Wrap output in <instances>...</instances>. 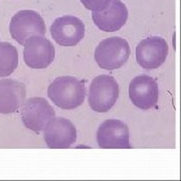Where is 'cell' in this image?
I'll return each mask as SVG.
<instances>
[{
	"label": "cell",
	"mask_w": 181,
	"mask_h": 181,
	"mask_svg": "<svg viewBox=\"0 0 181 181\" xmlns=\"http://www.w3.org/2000/svg\"><path fill=\"white\" fill-rule=\"evenodd\" d=\"M47 96L55 106L62 110H74L79 107L87 96V89L75 77H59L49 85Z\"/></svg>",
	"instance_id": "6da1fadb"
},
{
	"label": "cell",
	"mask_w": 181,
	"mask_h": 181,
	"mask_svg": "<svg viewBox=\"0 0 181 181\" xmlns=\"http://www.w3.org/2000/svg\"><path fill=\"white\" fill-rule=\"evenodd\" d=\"M130 57V45L125 38L113 36L102 40L95 50V60L101 68H120Z\"/></svg>",
	"instance_id": "7a4b0ae2"
},
{
	"label": "cell",
	"mask_w": 181,
	"mask_h": 181,
	"mask_svg": "<svg viewBox=\"0 0 181 181\" xmlns=\"http://www.w3.org/2000/svg\"><path fill=\"white\" fill-rule=\"evenodd\" d=\"M119 85L113 77L101 75L93 79L89 90V105L97 113H106L116 104Z\"/></svg>",
	"instance_id": "3957f363"
},
{
	"label": "cell",
	"mask_w": 181,
	"mask_h": 181,
	"mask_svg": "<svg viewBox=\"0 0 181 181\" xmlns=\"http://www.w3.org/2000/svg\"><path fill=\"white\" fill-rule=\"evenodd\" d=\"M11 37L23 45L32 35H44L46 32L44 20L34 10H20L12 16L9 24Z\"/></svg>",
	"instance_id": "277c9868"
},
{
	"label": "cell",
	"mask_w": 181,
	"mask_h": 181,
	"mask_svg": "<svg viewBox=\"0 0 181 181\" xmlns=\"http://www.w3.org/2000/svg\"><path fill=\"white\" fill-rule=\"evenodd\" d=\"M20 108L23 125L33 132L42 131L47 122L55 117L53 106L40 97H33L24 101Z\"/></svg>",
	"instance_id": "5b68a950"
},
{
	"label": "cell",
	"mask_w": 181,
	"mask_h": 181,
	"mask_svg": "<svg viewBox=\"0 0 181 181\" xmlns=\"http://www.w3.org/2000/svg\"><path fill=\"white\" fill-rule=\"evenodd\" d=\"M169 53L166 40L159 36L144 38L136 47V59L144 70H155L165 62Z\"/></svg>",
	"instance_id": "8992f818"
},
{
	"label": "cell",
	"mask_w": 181,
	"mask_h": 181,
	"mask_svg": "<svg viewBox=\"0 0 181 181\" xmlns=\"http://www.w3.org/2000/svg\"><path fill=\"white\" fill-rule=\"evenodd\" d=\"M23 45V59L29 68H45L55 59V46L44 35L30 36Z\"/></svg>",
	"instance_id": "52a82bcc"
},
{
	"label": "cell",
	"mask_w": 181,
	"mask_h": 181,
	"mask_svg": "<svg viewBox=\"0 0 181 181\" xmlns=\"http://www.w3.org/2000/svg\"><path fill=\"white\" fill-rule=\"evenodd\" d=\"M44 137L50 149H66L77 141V129L66 118H53L44 129Z\"/></svg>",
	"instance_id": "ba28073f"
},
{
	"label": "cell",
	"mask_w": 181,
	"mask_h": 181,
	"mask_svg": "<svg viewBox=\"0 0 181 181\" xmlns=\"http://www.w3.org/2000/svg\"><path fill=\"white\" fill-rule=\"evenodd\" d=\"M129 97L134 106L143 111H148L158 103V84L147 75H137L129 86Z\"/></svg>",
	"instance_id": "9c48e42d"
},
{
	"label": "cell",
	"mask_w": 181,
	"mask_h": 181,
	"mask_svg": "<svg viewBox=\"0 0 181 181\" xmlns=\"http://www.w3.org/2000/svg\"><path fill=\"white\" fill-rule=\"evenodd\" d=\"M97 141L103 149H130L129 128L124 122L110 119L100 125L97 132Z\"/></svg>",
	"instance_id": "30bf717a"
},
{
	"label": "cell",
	"mask_w": 181,
	"mask_h": 181,
	"mask_svg": "<svg viewBox=\"0 0 181 181\" xmlns=\"http://www.w3.org/2000/svg\"><path fill=\"white\" fill-rule=\"evenodd\" d=\"M86 27L79 18L72 15L59 17L50 26L53 40L61 46L77 45L85 36Z\"/></svg>",
	"instance_id": "8fae6325"
},
{
	"label": "cell",
	"mask_w": 181,
	"mask_h": 181,
	"mask_svg": "<svg viewBox=\"0 0 181 181\" xmlns=\"http://www.w3.org/2000/svg\"><path fill=\"white\" fill-rule=\"evenodd\" d=\"M92 18L99 29L114 32L122 28L128 19V9L120 0H111L106 9L93 11Z\"/></svg>",
	"instance_id": "7c38bea8"
},
{
	"label": "cell",
	"mask_w": 181,
	"mask_h": 181,
	"mask_svg": "<svg viewBox=\"0 0 181 181\" xmlns=\"http://www.w3.org/2000/svg\"><path fill=\"white\" fill-rule=\"evenodd\" d=\"M26 97L24 84L12 79H0V114H12L22 106Z\"/></svg>",
	"instance_id": "4fadbf2b"
},
{
	"label": "cell",
	"mask_w": 181,
	"mask_h": 181,
	"mask_svg": "<svg viewBox=\"0 0 181 181\" xmlns=\"http://www.w3.org/2000/svg\"><path fill=\"white\" fill-rule=\"evenodd\" d=\"M18 66V51L13 44L0 41V77H8Z\"/></svg>",
	"instance_id": "5bb4252c"
},
{
	"label": "cell",
	"mask_w": 181,
	"mask_h": 181,
	"mask_svg": "<svg viewBox=\"0 0 181 181\" xmlns=\"http://www.w3.org/2000/svg\"><path fill=\"white\" fill-rule=\"evenodd\" d=\"M81 2L91 11H102L108 7L111 0H81Z\"/></svg>",
	"instance_id": "9a60e30c"
}]
</instances>
